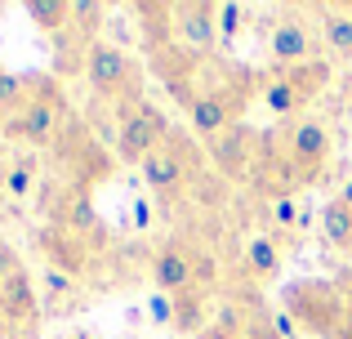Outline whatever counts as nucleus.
Segmentation results:
<instances>
[{"label": "nucleus", "mask_w": 352, "mask_h": 339, "mask_svg": "<svg viewBox=\"0 0 352 339\" xmlns=\"http://www.w3.org/2000/svg\"><path fill=\"white\" fill-rule=\"evenodd\" d=\"M147 272H152V281H156V290H161V295H183V290H197V281H192V245L165 241L161 250L147 259Z\"/></svg>", "instance_id": "obj_13"}, {"label": "nucleus", "mask_w": 352, "mask_h": 339, "mask_svg": "<svg viewBox=\"0 0 352 339\" xmlns=\"http://www.w3.org/2000/svg\"><path fill=\"white\" fill-rule=\"evenodd\" d=\"M0 322H9L23 339L41 326V299H36V286H32L27 268H18L14 277L0 281Z\"/></svg>", "instance_id": "obj_11"}, {"label": "nucleus", "mask_w": 352, "mask_h": 339, "mask_svg": "<svg viewBox=\"0 0 352 339\" xmlns=\"http://www.w3.org/2000/svg\"><path fill=\"white\" fill-rule=\"evenodd\" d=\"M276 143L290 157V166L303 174V183H317L330 166V125L317 121V116H299V121H285L276 130Z\"/></svg>", "instance_id": "obj_5"}, {"label": "nucleus", "mask_w": 352, "mask_h": 339, "mask_svg": "<svg viewBox=\"0 0 352 339\" xmlns=\"http://www.w3.org/2000/svg\"><path fill=\"white\" fill-rule=\"evenodd\" d=\"M210 308H214V295H206V290H183V295H174V331L197 339L210 322Z\"/></svg>", "instance_id": "obj_18"}, {"label": "nucleus", "mask_w": 352, "mask_h": 339, "mask_svg": "<svg viewBox=\"0 0 352 339\" xmlns=\"http://www.w3.org/2000/svg\"><path fill=\"white\" fill-rule=\"evenodd\" d=\"M321 237H326L339 254H352V210L339 197L321 206Z\"/></svg>", "instance_id": "obj_20"}, {"label": "nucleus", "mask_w": 352, "mask_h": 339, "mask_svg": "<svg viewBox=\"0 0 352 339\" xmlns=\"http://www.w3.org/2000/svg\"><path fill=\"white\" fill-rule=\"evenodd\" d=\"M134 223H138V228L152 223V206H147V201H134Z\"/></svg>", "instance_id": "obj_33"}, {"label": "nucleus", "mask_w": 352, "mask_h": 339, "mask_svg": "<svg viewBox=\"0 0 352 339\" xmlns=\"http://www.w3.org/2000/svg\"><path fill=\"white\" fill-rule=\"evenodd\" d=\"M18 268H23V259H18V250H14L9 241H0V281H5V277H14Z\"/></svg>", "instance_id": "obj_31"}, {"label": "nucleus", "mask_w": 352, "mask_h": 339, "mask_svg": "<svg viewBox=\"0 0 352 339\" xmlns=\"http://www.w3.org/2000/svg\"><path fill=\"white\" fill-rule=\"evenodd\" d=\"M36 179H41V161H36V152H23V157L5 161V183H0V188H5L14 201H27L32 188H36Z\"/></svg>", "instance_id": "obj_21"}, {"label": "nucleus", "mask_w": 352, "mask_h": 339, "mask_svg": "<svg viewBox=\"0 0 352 339\" xmlns=\"http://www.w3.org/2000/svg\"><path fill=\"white\" fill-rule=\"evenodd\" d=\"M0 339H23V335H18V331H14L9 322H0Z\"/></svg>", "instance_id": "obj_34"}, {"label": "nucleus", "mask_w": 352, "mask_h": 339, "mask_svg": "<svg viewBox=\"0 0 352 339\" xmlns=\"http://www.w3.org/2000/svg\"><path fill=\"white\" fill-rule=\"evenodd\" d=\"M335 286H339V295H344V326H339V339H352V263L339 268Z\"/></svg>", "instance_id": "obj_27"}, {"label": "nucleus", "mask_w": 352, "mask_h": 339, "mask_svg": "<svg viewBox=\"0 0 352 339\" xmlns=\"http://www.w3.org/2000/svg\"><path fill=\"white\" fill-rule=\"evenodd\" d=\"M174 27H179V45H188L197 58H210L214 45L223 41L219 36V5H210V0H183V5H174Z\"/></svg>", "instance_id": "obj_10"}, {"label": "nucleus", "mask_w": 352, "mask_h": 339, "mask_svg": "<svg viewBox=\"0 0 352 339\" xmlns=\"http://www.w3.org/2000/svg\"><path fill=\"white\" fill-rule=\"evenodd\" d=\"M147 317H152L156 326H174V295H161V290H156V295L147 299Z\"/></svg>", "instance_id": "obj_29"}, {"label": "nucleus", "mask_w": 352, "mask_h": 339, "mask_svg": "<svg viewBox=\"0 0 352 339\" xmlns=\"http://www.w3.org/2000/svg\"><path fill=\"white\" fill-rule=\"evenodd\" d=\"M241 268H245L250 281H276L281 277V250H276V241L267 232H250L245 245H241Z\"/></svg>", "instance_id": "obj_16"}, {"label": "nucleus", "mask_w": 352, "mask_h": 339, "mask_svg": "<svg viewBox=\"0 0 352 339\" xmlns=\"http://www.w3.org/2000/svg\"><path fill=\"white\" fill-rule=\"evenodd\" d=\"M27 18L36 23V32L58 41L72 32V0H27Z\"/></svg>", "instance_id": "obj_19"}, {"label": "nucleus", "mask_w": 352, "mask_h": 339, "mask_svg": "<svg viewBox=\"0 0 352 339\" xmlns=\"http://www.w3.org/2000/svg\"><path fill=\"white\" fill-rule=\"evenodd\" d=\"M103 23H107V5H98V0H72V36H80L85 45L103 41Z\"/></svg>", "instance_id": "obj_23"}, {"label": "nucleus", "mask_w": 352, "mask_h": 339, "mask_svg": "<svg viewBox=\"0 0 352 339\" xmlns=\"http://www.w3.org/2000/svg\"><path fill=\"white\" fill-rule=\"evenodd\" d=\"M36 245H41L45 263H50L54 272H63V277H80L85 263H89V245L80 241V237H72L67 228H58V223L41 228V232H36Z\"/></svg>", "instance_id": "obj_12"}, {"label": "nucleus", "mask_w": 352, "mask_h": 339, "mask_svg": "<svg viewBox=\"0 0 352 339\" xmlns=\"http://www.w3.org/2000/svg\"><path fill=\"white\" fill-rule=\"evenodd\" d=\"M317 18H321V36L335 54H352V14L348 5H317Z\"/></svg>", "instance_id": "obj_22"}, {"label": "nucleus", "mask_w": 352, "mask_h": 339, "mask_svg": "<svg viewBox=\"0 0 352 339\" xmlns=\"http://www.w3.org/2000/svg\"><path fill=\"white\" fill-rule=\"evenodd\" d=\"M258 143H263V134H258L254 125L236 121L232 130L206 139V161H210V170H214L223 183H250V170H254V157H258Z\"/></svg>", "instance_id": "obj_7"}, {"label": "nucleus", "mask_w": 352, "mask_h": 339, "mask_svg": "<svg viewBox=\"0 0 352 339\" xmlns=\"http://www.w3.org/2000/svg\"><path fill=\"white\" fill-rule=\"evenodd\" d=\"M85 80L89 89H94L98 98H116V103H125V98H138V72H134V58H129L120 45L112 41H94L85 50Z\"/></svg>", "instance_id": "obj_6"}, {"label": "nucleus", "mask_w": 352, "mask_h": 339, "mask_svg": "<svg viewBox=\"0 0 352 339\" xmlns=\"http://www.w3.org/2000/svg\"><path fill=\"white\" fill-rule=\"evenodd\" d=\"M330 85V63L326 58H308L299 67H272V76L263 80V103L272 116L281 121H299V112Z\"/></svg>", "instance_id": "obj_4"}, {"label": "nucleus", "mask_w": 352, "mask_h": 339, "mask_svg": "<svg viewBox=\"0 0 352 339\" xmlns=\"http://www.w3.org/2000/svg\"><path fill=\"white\" fill-rule=\"evenodd\" d=\"M254 308H258V299H250L245 290H232V295H223L210 308V322L197 339H241L245 326H250V317H254Z\"/></svg>", "instance_id": "obj_15"}, {"label": "nucleus", "mask_w": 352, "mask_h": 339, "mask_svg": "<svg viewBox=\"0 0 352 339\" xmlns=\"http://www.w3.org/2000/svg\"><path fill=\"white\" fill-rule=\"evenodd\" d=\"M272 219L290 232V228H299V201L294 197H281V201H272Z\"/></svg>", "instance_id": "obj_30"}, {"label": "nucleus", "mask_w": 352, "mask_h": 339, "mask_svg": "<svg viewBox=\"0 0 352 339\" xmlns=\"http://www.w3.org/2000/svg\"><path fill=\"white\" fill-rule=\"evenodd\" d=\"M267 54L276 58V67H299V63L312 58V36L303 27V18L285 14L267 27Z\"/></svg>", "instance_id": "obj_14"}, {"label": "nucleus", "mask_w": 352, "mask_h": 339, "mask_svg": "<svg viewBox=\"0 0 352 339\" xmlns=\"http://www.w3.org/2000/svg\"><path fill=\"white\" fill-rule=\"evenodd\" d=\"M138 170H143V183L152 192L179 201V197H188V192L197 188V179L210 170V161H206V148L197 143V134L170 130V139H165Z\"/></svg>", "instance_id": "obj_1"}, {"label": "nucleus", "mask_w": 352, "mask_h": 339, "mask_svg": "<svg viewBox=\"0 0 352 339\" xmlns=\"http://www.w3.org/2000/svg\"><path fill=\"white\" fill-rule=\"evenodd\" d=\"M285 313L294 317L303 335H317V339H339V326H344V295H339L335 281H321V277H299L285 286L281 295Z\"/></svg>", "instance_id": "obj_2"}, {"label": "nucleus", "mask_w": 352, "mask_h": 339, "mask_svg": "<svg viewBox=\"0 0 352 339\" xmlns=\"http://www.w3.org/2000/svg\"><path fill=\"white\" fill-rule=\"evenodd\" d=\"M339 201H344V206H348V210H352V179H348V183H344V192H339Z\"/></svg>", "instance_id": "obj_35"}, {"label": "nucleus", "mask_w": 352, "mask_h": 339, "mask_svg": "<svg viewBox=\"0 0 352 339\" xmlns=\"http://www.w3.org/2000/svg\"><path fill=\"white\" fill-rule=\"evenodd\" d=\"M72 116H76V112H72V103H27L23 116L5 121V139L27 143L32 152H54Z\"/></svg>", "instance_id": "obj_8"}, {"label": "nucleus", "mask_w": 352, "mask_h": 339, "mask_svg": "<svg viewBox=\"0 0 352 339\" xmlns=\"http://www.w3.org/2000/svg\"><path fill=\"white\" fill-rule=\"evenodd\" d=\"M272 326H276V335H281V339H294V335H299V326H294L290 313H272Z\"/></svg>", "instance_id": "obj_32"}, {"label": "nucleus", "mask_w": 352, "mask_h": 339, "mask_svg": "<svg viewBox=\"0 0 352 339\" xmlns=\"http://www.w3.org/2000/svg\"><path fill=\"white\" fill-rule=\"evenodd\" d=\"M241 27H245V5H236V0H219V36H223V41H236Z\"/></svg>", "instance_id": "obj_26"}, {"label": "nucleus", "mask_w": 352, "mask_h": 339, "mask_svg": "<svg viewBox=\"0 0 352 339\" xmlns=\"http://www.w3.org/2000/svg\"><path fill=\"white\" fill-rule=\"evenodd\" d=\"M27 103H32V94H27V76L0 67V125L14 121V116H23Z\"/></svg>", "instance_id": "obj_24"}, {"label": "nucleus", "mask_w": 352, "mask_h": 339, "mask_svg": "<svg viewBox=\"0 0 352 339\" xmlns=\"http://www.w3.org/2000/svg\"><path fill=\"white\" fill-rule=\"evenodd\" d=\"M170 116L161 112L156 103H147L143 94L116 103V152L125 166H143L165 139H170Z\"/></svg>", "instance_id": "obj_3"}, {"label": "nucleus", "mask_w": 352, "mask_h": 339, "mask_svg": "<svg viewBox=\"0 0 352 339\" xmlns=\"http://www.w3.org/2000/svg\"><path fill=\"white\" fill-rule=\"evenodd\" d=\"M0 139H5V125H0Z\"/></svg>", "instance_id": "obj_37"}, {"label": "nucleus", "mask_w": 352, "mask_h": 339, "mask_svg": "<svg viewBox=\"0 0 352 339\" xmlns=\"http://www.w3.org/2000/svg\"><path fill=\"white\" fill-rule=\"evenodd\" d=\"M134 14H138V32H143V50H161V45L179 41L174 5H165V0H143V5H134Z\"/></svg>", "instance_id": "obj_17"}, {"label": "nucleus", "mask_w": 352, "mask_h": 339, "mask_svg": "<svg viewBox=\"0 0 352 339\" xmlns=\"http://www.w3.org/2000/svg\"><path fill=\"white\" fill-rule=\"evenodd\" d=\"M348 14H352V0H348Z\"/></svg>", "instance_id": "obj_38"}, {"label": "nucleus", "mask_w": 352, "mask_h": 339, "mask_svg": "<svg viewBox=\"0 0 352 339\" xmlns=\"http://www.w3.org/2000/svg\"><path fill=\"white\" fill-rule=\"evenodd\" d=\"M241 339H281L276 335V326H272V313H267L263 304L254 308V317H250V326H245V335Z\"/></svg>", "instance_id": "obj_28"}, {"label": "nucleus", "mask_w": 352, "mask_h": 339, "mask_svg": "<svg viewBox=\"0 0 352 339\" xmlns=\"http://www.w3.org/2000/svg\"><path fill=\"white\" fill-rule=\"evenodd\" d=\"M192 281H197V290H206V295H214V290L223 286V263H219L214 250H192Z\"/></svg>", "instance_id": "obj_25"}, {"label": "nucleus", "mask_w": 352, "mask_h": 339, "mask_svg": "<svg viewBox=\"0 0 352 339\" xmlns=\"http://www.w3.org/2000/svg\"><path fill=\"white\" fill-rule=\"evenodd\" d=\"M63 339H94V335H85V331H72V335H63Z\"/></svg>", "instance_id": "obj_36"}, {"label": "nucleus", "mask_w": 352, "mask_h": 339, "mask_svg": "<svg viewBox=\"0 0 352 339\" xmlns=\"http://www.w3.org/2000/svg\"><path fill=\"white\" fill-rule=\"evenodd\" d=\"M250 188H254V192H263L267 201L294 197L299 188H308V183H303V174L294 170V166H290V157L281 152L276 134H263V143H258L254 170H250Z\"/></svg>", "instance_id": "obj_9"}]
</instances>
